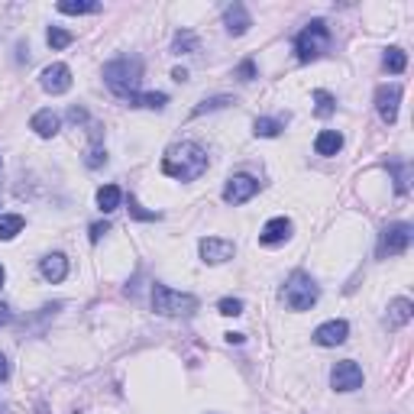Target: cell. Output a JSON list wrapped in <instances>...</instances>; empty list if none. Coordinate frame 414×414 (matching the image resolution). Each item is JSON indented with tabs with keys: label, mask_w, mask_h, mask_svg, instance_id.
<instances>
[{
	"label": "cell",
	"mask_w": 414,
	"mask_h": 414,
	"mask_svg": "<svg viewBox=\"0 0 414 414\" xmlns=\"http://www.w3.org/2000/svg\"><path fill=\"white\" fill-rule=\"evenodd\" d=\"M207 152L197 143H175L162 155V175L178 178V182H197L207 172Z\"/></svg>",
	"instance_id": "obj_1"
},
{
	"label": "cell",
	"mask_w": 414,
	"mask_h": 414,
	"mask_svg": "<svg viewBox=\"0 0 414 414\" xmlns=\"http://www.w3.org/2000/svg\"><path fill=\"white\" fill-rule=\"evenodd\" d=\"M104 81L107 88H110L117 98H123L130 104V100L140 94V81H143V62L140 58H113V62L104 65Z\"/></svg>",
	"instance_id": "obj_2"
},
{
	"label": "cell",
	"mask_w": 414,
	"mask_h": 414,
	"mask_svg": "<svg viewBox=\"0 0 414 414\" xmlns=\"http://www.w3.org/2000/svg\"><path fill=\"white\" fill-rule=\"evenodd\" d=\"M152 311L162 317H188L197 311V298L169 285H152Z\"/></svg>",
	"instance_id": "obj_3"
},
{
	"label": "cell",
	"mask_w": 414,
	"mask_h": 414,
	"mask_svg": "<svg viewBox=\"0 0 414 414\" xmlns=\"http://www.w3.org/2000/svg\"><path fill=\"white\" fill-rule=\"evenodd\" d=\"M327 46H330V29H327L324 20H311L295 39V52H298L301 62H314V58H321L324 52H327Z\"/></svg>",
	"instance_id": "obj_4"
},
{
	"label": "cell",
	"mask_w": 414,
	"mask_h": 414,
	"mask_svg": "<svg viewBox=\"0 0 414 414\" xmlns=\"http://www.w3.org/2000/svg\"><path fill=\"white\" fill-rule=\"evenodd\" d=\"M321 298V288L308 272H291V279L285 281V304L291 311H311Z\"/></svg>",
	"instance_id": "obj_5"
},
{
	"label": "cell",
	"mask_w": 414,
	"mask_h": 414,
	"mask_svg": "<svg viewBox=\"0 0 414 414\" xmlns=\"http://www.w3.org/2000/svg\"><path fill=\"white\" fill-rule=\"evenodd\" d=\"M411 224H392L382 230V239H379V259H385V256H401L411 246Z\"/></svg>",
	"instance_id": "obj_6"
},
{
	"label": "cell",
	"mask_w": 414,
	"mask_h": 414,
	"mask_svg": "<svg viewBox=\"0 0 414 414\" xmlns=\"http://www.w3.org/2000/svg\"><path fill=\"white\" fill-rule=\"evenodd\" d=\"M330 385L337 392H356V388H363V369L353 359H343L330 369Z\"/></svg>",
	"instance_id": "obj_7"
},
{
	"label": "cell",
	"mask_w": 414,
	"mask_h": 414,
	"mask_svg": "<svg viewBox=\"0 0 414 414\" xmlns=\"http://www.w3.org/2000/svg\"><path fill=\"white\" fill-rule=\"evenodd\" d=\"M256 191H259V182H256L253 175H233V178H227V185H224V201L227 204H246L256 197Z\"/></svg>",
	"instance_id": "obj_8"
},
{
	"label": "cell",
	"mask_w": 414,
	"mask_h": 414,
	"mask_svg": "<svg viewBox=\"0 0 414 414\" xmlns=\"http://www.w3.org/2000/svg\"><path fill=\"white\" fill-rule=\"evenodd\" d=\"M197 249H201V259L211 262V266H220V262L233 259V253H237V246L224 237H204L201 243H197Z\"/></svg>",
	"instance_id": "obj_9"
},
{
	"label": "cell",
	"mask_w": 414,
	"mask_h": 414,
	"mask_svg": "<svg viewBox=\"0 0 414 414\" xmlns=\"http://www.w3.org/2000/svg\"><path fill=\"white\" fill-rule=\"evenodd\" d=\"M398 104H401V85H382L376 88V110L385 123L398 120Z\"/></svg>",
	"instance_id": "obj_10"
},
{
	"label": "cell",
	"mask_w": 414,
	"mask_h": 414,
	"mask_svg": "<svg viewBox=\"0 0 414 414\" xmlns=\"http://www.w3.org/2000/svg\"><path fill=\"white\" fill-rule=\"evenodd\" d=\"M346 337H350V324L346 321H327L314 330L317 346H340V343H346Z\"/></svg>",
	"instance_id": "obj_11"
},
{
	"label": "cell",
	"mask_w": 414,
	"mask_h": 414,
	"mask_svg": "<svg viewBox=\"0 0 414 414\" xmlns=\"http://www.w3.org/2000/svg\"><path fill=\"white\" fill-rule=\"evenodd\" d=\"M43 88L49 94H65L71 91V68L62 62L49 65V68H43Z\"/></svg>",
	"instance_id": "obj_12"
},
{
	"label": "cell",
	"mask_w": 414,
	"mask_h": 414,
	"mask_svg": "<svg viewBox=\"0 0 414 414\" xmlns=\"http://www.w3.org/2000/svg\"><path fill=\"white\" fill-rule=\"evenodd\" d=\"M224 26L230 36H243L246 29L253 26V16H249V10H246L243 4H230V7L224 10Z\"/></svg>",
	"instance_id": "obj_13"
},
{
	"label": "cell",
	"mask_w": 414,
	"mask_h": 414,
	"mask_svg": "<svg viewBox=\"0 0 414 414\" xmlns=\"http://www.w3.org/2000/svg\"><path fill=\"white\" fill-rule=\"evenodd\" d=\"M288 237H291V220H288V217H272L266 227H262L259 243H266V246H279V243H285Z\"/></svg>",
	"instance_id": "obj_14"
},
{
	"label": "cell",
	"mask_w": 414,
	"mask_h": 414,
	"mask_svg": "<svg viewBox=\"0 0 414 414\" xmlns=\"http://www.w3.org/2000/svg\"><path fill=\"white\" fill-rule=\"evenodd\" d=\"M39 272H43L46 281H65V275H68V259H65L62 253H49L43 262H39Z\"/></svg>",
	"instance_id": "obj_15"
},
{
	"label": "cell",
	"mask_w": 414,
	"mask_h": 414,
	"mask_svg": "<svg viewBox=\"0 0 414 414\" xmlns=\"http://www.w3.org/2000/svg\"><path fill=\"white\" fill-rule=\"evenodd\" d=\"M58 127H62V120H58V113H52V110H39V113H33V120H29V130H36L43 140H52V136L58 133Z\"/></svg>",
	"instance_id": "obj_16"
},
{
	"label": "cell",
	"mask_w": 414,
	"mask_h": 414,
	"mask_svg": "<svg viewBox=\"0 0 414 414\" xmlns=\"http://www.w3.org/2000/svg\"><path fill=\"white\" fill-rule=\"evenodd\" d=\"M414 317V304L408 301V298H395L392 304H388V327H405L408 321Z\"/></svg>",
	"instance_id": "obj_17"
},
{
	"label": "cell",
	"mask_w": 414,
	"mask_h": 414,
	"mask_svg": "<svg viewBox=\"0 0 414 414\" xmlns=\"http://www.w3.org/2000/svg\"><path fill=\"white\" fill-rule=\"evenodd\" d=\"M340 149H343V136H340L337 130H324V133H317V140H314L317 155H337Z\"/></svg>",
	"instance_id": "obj_18"
},
{
	"label": "cell",
	"mask_w": 414,
	"mask_h": 414,
	"mask_svg": "<svg viewBox=\"0 0 414 414\" xmlns=\"http://www.w3.org/2000/svg\"><path fill=\"white\" fill-rule=\"evenodd\" d=\"M120 201H123V191L117 188V185H104V188H98V207L104 214H113L120 207Z\"/></svg>",
	"instance_id": "obj_19"
},
{
	"label": "cell",
	"mask_w": 414,
	"mask_h": 414,
	"mask_svg": "<svg viewBox=\"0 0 414 414\" xmlns=\"http://www.w3.org/2000/svg\"><path fill=\"white\" fill-rule=\"evenodd\" d=\"M98 10H100L98 0H62V4H58V14H68V16L98 14Z\"/></svg>",
	"instance_id": "obj_20"
},
{
	"label": "cell",
	"mask_w": 414,
	"mask_h": 414,
	"mask_svg": "<svg viewBox=\"0 0 414 414\" xmlns=\"http://www.w3.org/2000/svg\"><path fill=\"white\" fill-rule=\"evenodd\" d=\"M169 104V94L162 91H146V94H136L133 100H130V107H149V110H162V107Z\"/></svg>",
	"instance_id": "obj_21"
},
{
	"label": "cell",
	"mask_w": 414,
	"mask_h": 414,
	"mask_svg": "<svg viewBox=\"0 0 414 414\" xmlns=\"http://www.w3.org/2000/svg\"><path fill=\"white\" fill-rule=\"evenodd\" d=\"M385 68L392 71V75H401V71L408 68V56H405V49H398V46H392V49H385Z\"/></svg>",
	"instance_id": "obj_22"
},
{
	"label": "cell",
	"mask_w": 414,
	"mask_h": 414,
	"mask_svg": "<svg viewBox=\"0 0 414 414\" xmlns=\"http://www.w3.org/2000/svg\"><path fill=\"white\" fill-rule=\"evenodd\" d=\"M23 230L20 214H0V239H14Z\"/></svg>",
	"instance_id": "obj_23"
},
{
	"label": "cell",
	"mask_w": 414,
	"mask_h": 414,
	"mask_svg": "<svg viewBox=\"0 0 414 414\" xmlns=\"http://www.w3.org/2000/svg\"><path fill=\"white\" fill-rule=\"evenodd\" d=\"M281 130H285V123H281V120H272V117H259L253 123V133L256 136H279Z\"/></svg>",
	"instance_id": "obj_24"
},
{
	"label": "cell",
	"mask_w": 414,
	"mask_h": 414,
	"mask_svg": "<svg viewBox=\"0 0 414 414\" xmlns=\"http://www.w3.org/2000/svg\"><path fill=\"white\" fill-rule=\"evenodd\" d=\"M314 113L317 117H330V113L337 110V100H333V94L330 91H314Z\"/></svg>",
	"instance_id": "obj_25"
},
{
	"label": "cell",
	"mask_w": 414,
	"mask_h": 414,
	"mask_svg": "<svg viewBox=\"0 0 414 414\" xmlns=\"http://www.w3.org/2000/svg\"><path fill=\"white\" fill-rule=\"evenodd\" d=\"M46 39H49V46H52V49H65V46H71V43H75V36H71V33H65V29H58V26H49Z\"/></svg>",
	"instance_id": "obj_26"
},
{
	"label": "cell",
	"mask_w": 414,
	"mask_h": 414,
	"mask_svg": "<svg viewBox=\"0 0 414 414\" xmlns=\"http://www.w3.org/2000/svg\"><path fill=\"white\" fill-rule=\"evenodd\" d=\"M195 46H197V36L185 29V33H178V36H175V46H172V49H175L178 56H182V52H191Z\"/></svg>",
	"instance_id": "obj_27"
},
{
	"label": "cell",
	"mask_w": 414,
	"mask_h": 414,
	"mask_svg": "<svg viewBox=\"0 0 414 414\" xmlns=\"http://www.w3.org/2000/svg\"><path fill=\"white\" fill-rule=\"evenodd\" d=\"M227 104H233V98H211V100H204V104L195 107V117H201V113H207V110H220V107H227Z\"/></svg>",
	"instance_id": "obj_28"
},
{
	"label": "cell",
	"mask_w": 414,
	"mask_h": 414,
	"mask_svg": "<svg viewBox=\"0 0 414 414\" xmlns=\"http://www.w3.org/2000/svg\"><path fill=\"white\" fill-rule=\"evenodd\" d=\"M217 308H220V314H227V317H239V314H243V301H239V298H224Z\"/></svg>",
	"instance_id": "obj_29"
},
{
	"label": "cell",
	"mask_w": 414,
	"mask_h": 414,
	"mask_svg": "<svg viewBox=\"0 0 414 414\" xmlns=\"http://www.w3.org/2000/svg\"><path fill=\"white\" fill-rule=\"evenodd\" d=\"M130 214H133L136 220H159L162 217V214H155V211H143L136 197H130Z\"/></svg>",
	"instance_id": "obj_30"
},
{
	"label": "cell",
	"mask_w": 414,
	"mask_h": 414,
	"mask_svg": "<svg viewBox=\"0 0 414 414\" xmlns=\"http://www.w3.org/2000/svg\"><path fill=\"white\" fill-rule=\"evenodd\" d=\"M233 75H237L239 81H253V78H256V62H253V58H246V62L239 65V68L233 71Z\"/></svg>",
	"instance_id": "obj_31"
},
{
	"label": "cell",
	"mask_w": 414,
	"mask_h": 414,
	"mask_svg": "<svg viewBox=\"0 0 414 414\" xmlns=\"http://www.w3.org/2000/svg\"><path fill=\"white\" fill-rule=\"evenodd\" d=\"M107 230H110V224H107V220H104V224H94L91 227V243H100V237H104Z\"/></svg>",
	"instance_id": "obj_32"
},
{
	"label": "cell",
	"mask_w": 414,
	"mask_h": 414,
	"mask_svg": "<svg viewBox=\"0 0 414 414\" xmlns=\"http://www.w3.org/2000/svg\"><path fill=\"white\" fill-rule=\"evenodd\" d=\"M10 321H14V311H10V308H7V304L0 301V327H7V324H10Z\"/></svg>",
	"instance_id": "obj_33"
},
{
	"label": "cell",
	"mask_w": 414,
	"mask_h": 414,
	"mask_svg": "<svg viewBox=\"0 0 414 414\" xmlns=\"http://www.w3.org/2000/svg\"><path fill=\"white\" fill-rule=\"evenodd\" d=\"M7 376H10V363H7V356L0 353V382H7Z\"/></svg>",
	"instance_id": "obj_34"
},
{
	"label": "cell",
	"mask_w": 414,
	"mask_h": 414,
	"mask_svg": "<svg viewBox=\"0 0 414 414\" xmlns=\"http://www.w3.org/2000/svg\"><path fill=\"white\" fill-rule=\"evenodd\" d=\"M71 120H75V123H81V120H88V113L81 110V107H71V113H68Z\"/></svg>",
	"instance_id": "obj_35"
},
{
	"label": "cell",
	"mask_w": 414,
	"mask_h": 414,
	"mask_svg": "<svg viewBox=\"0 0 414 414\" xmlns=\"http://www.w3.org/2000/svg\"><path fill=\"white\" fill-rule=\"evenodd\" d=\"M172 78H175V81H188V71H185V68H175V71H172Z\"/></svg>",
	"instance_id": "obj_36"
},
{
	"label": "cell",
	"mask_w": 414,
	"mask_h": 414,
	"mask_svg": "<svg viewBox=\"0 0 414 414\" xmlns=\"http://www.w3.org/2000/svg\"><path fill=\"white\" fill-rule=\"evenodd\" d=\"M4 279H7V272H4V266H0V288H4Z\"/></svg>",
	"instance_id": "obj_37"
}]
</instances>
